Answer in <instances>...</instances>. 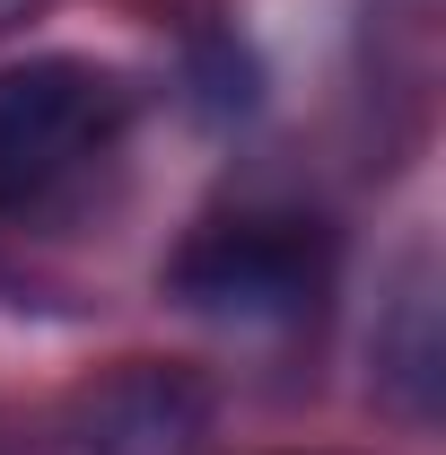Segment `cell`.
<instances>
[{"mask_svg":"<svg viewBox=\"0 0 446 455\" xmlns=\"http://www.w3.org/2000/svg\"><path fill=\"white\" fill-rule=\"evenodd\" d=\"M131 132V79L79 53H36L0 70V211H27L106 158Z\"/></svg>","mask_w":446,"mask_h":455,"instance_id":"7a4b0ae2","label":"cell"},{"mask_svg":"<svg viewBox=\"0 0 446 455\" xmlns=\"http://www.w3.org/2000/svg\"><path fill=\"white\" fill-rule=\"evenodd\" d=\"M44 455H211V386L175 359H123L53 420Z\"/></svg>","mask_w":446,"mask_h":455,"instance_id":"3957f363","label":"cell"},{"mask_svg":"<svg viewBox=\"0 0 446 455\" xmlns=\"http://www.w3.org/2000/svg\"><path fill=\"white\" fill-rule=\"evenodd\" d=\"M333 289V228L307 211L202 220L167 254V298L219 324H298Z\"/></svg>","mask_w":446,"mask_h":455,"instance_id":"6da1fadb","label":"cell"},{"mask_svg":"<svg viewBox=\"0 0 446 455\" xmlns=\"http://www.w3.org/2000/svg\"><path fill=\"white\" fill-rule=\"evenodd\" d=\"M377 386L394 395L402 420H438V386H446V341H438V272L429 254L402 263V289L377 315Z\"/></svg>","mask_w":446,"mask_h":455,"instance_id":"277c9868","label":"cell"},{"mask_svg":"<svg viewBox=\"0 0 446 455\" xmlns=\"http://www.w3.org/2000/svg\"><path fill=\"white\" fill-rule=\"evenodd\" d=\"M193 53L211 61V70H202V106H211V114H245V106H254V61H245L236 36L202 27V36H193Z\"/></svg>","mask_w":446,"mask_h":455,"instance_id":"5b68a950","label":"cell"},{"mask_svg":"<svg viewBox=\"0 0 446 455\" xmlns=\"http://www.w3.org/2000/svg\"><path fill=\"white\" fill-rule=\"evenodd\" d=\"M44 9H53V0H0V36H9V27H27V18H44Z\"/></svg>","mask_w":446,"mask_h":455,"instance_id":"8992f818","label":"cell"}]
</instances>
